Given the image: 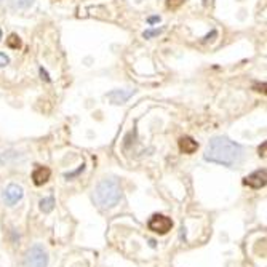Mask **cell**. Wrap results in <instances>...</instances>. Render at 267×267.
Wrapping results in <instances>:
<instances>
[{
  "instance_id": "1",
  "label": "cell",
  "mask_w": 267,
  "mask_h": 267,
  "mask_svg": "<svg viewBox=\"0 0 267 267\" xmlns=\"http://www.w3.org/2000/svg\"><path fill=\"white\" fill-rule=\"evenodd\" d=\"M242 152V146L235 141H230L226 136H216L208 142L205 151V160L224 166H232L240 162Z\"/></svg>"
},
{
  "instance_id": "2",
  "label": "cell",
  "mask_w": 267,
  "mask_h": 267,
  "mask_svg": "<svg viewBox=\"0 0 267 267\" xmlns=\"http://www.w3.org/2000/svg\"><path fill=\"white\" fill-rule=\"evenodd\" d=\"M120 198H122V187L118 181L112 180V177L103 180L93 191L95 203L103 210H110V208L117 206Z\"/></svg>"
},
{
  "instance_id": "3",
  "label": "cell",
  "mask_w": 267,
  "mask_h": 267,
  "mask_svg": "<svg viewBox=\"0 0 267 267\" xmlns=\"http://www.w3.org/2000/svg\"><path fill=\"white\" fill-rule=\"evenodd\" d=\"M26 267H47L48 265V253L42 245H34L27 250L24 258Z\"/></svg>"
},
{
  "instance_id": "4",
  "label": "cell",
  "mask_w": 267,
  "mask_h": 267,
  "mask_svg": "<svg viewBox=\"0 0 267 267\" xmlns=\"http://www.w3.org/2000/svg\"><path fill=\"white\" fill-rule=\"evenodd\" d=\"M147 226L152 232L155 233H168L173 227V221L168 218V216H165V215H152L149 222H147Z\"/></svg>"
},
{
  "instance_id": "5",
  "label": "cell",
  "mask_w": 267,
  "mask_h": 267,
  "mask_svg": "<svg viewBox=\"0 0 267 267\" xmlns=\"http://www.w3.org/2000/svg\"><path fill=\"white\" fill-rule=\"evenodd\" d=\"M24 192H23V187L18 186V184H10L5 187L4 191V202L10 206H13L15 203H18L21 198H23Z\"/></svg>"
},
{
  "instance_id": "6",
  "label": "cell",
  "mask_w": 267,
  "mask_h": 267,
  "mask_svg": "<svg viewBox=\"0 0 267 267\" xmlns=\"http://www.w3.org/2000/svg\"><path fill=\"white\" fill-rule=\"evenodd\" d=\"M265 180H267L265 170L262 168V170H258V171H254V173L248 174V176L243 180V183L247 184L248 187H251V189H261V187L265 186V183H267Z\"/></svg>"
},
{
  "instance_id": "7",
  "label": "cell",
  "mask_w": 267,
  "mask_h": 267,
  "mask_svg": "<svg viewBox=\"0 0 267 267\" xmlns=\"http://www.w3.org/2000/svg\"><path fill=\"white\" fill-rule=\"evenodd\" d=\"M51 176V171L47 166H37V168L32 171V181H34L36 186H43Z\"/></svg>"
},
{
  "instance_id": "8",
  "label": "cell",
  "mask_w": 267,
  "mask_h": 267,
  "mask_svg": "<svg viewBox=\"0 0 267 267\" xmlns=\"http://www.w3.org/2000/svg\"><path fill=\"white\" fill-rule=\"evenodd\" d=\"M135 95V90H130V92H124V90H114V92H110L107 95V98L112 101L114 104H124L128 101V98Z\"/></svg>"
},
{
  "instance_id": "9",
  "label": "cell",
  "mask_w": 267,
  "mask_h": 267,
  "mask_svg": "<svg viewBox=\"0 0 267 267\" xmlns=\"http://www.w3.org/2000/svg\"><path fill=\"white\" fill-rule=\"evenodd\" d=\"M180 149H181L184 154L191 155V154H194V152L198 149V142H197L194 138H191V136H183V138L180 139Z\"/></svg>"
},
{
  "instance_id": "10",
  "label": "cell",
  "mask_w": 267,
  "mask_h": 267,
  "mask_svg": "<svg viewBox=\"0 0 267 267\" xmlns=\"http://www.w3.org/2000/svg\"><path fill=\"white\" fill-rule=\"evenodd\" d=\"M2 4H5L10 8H27L34 4V0H0Z\"/></svg>"
},
{
  "instance_id": "11",
  "label": "cell",
  "mask_w": 267,
  "mask_h": 267,
  "mask_svg": "<svg viewBox=\"0 0 267 267\" xmlns=\"http://www.w3.org/2000/svg\"><path fill=\"white\" fill-rule=\"evenodd\" d=\"M54 208V198L53 197H47L40 200V210L43 213H50V211Z\"/></svg>"
},
{
  "instance_id": "12",
  "label": "cell",
  "mask_w": 267,
  "mask_h": 267,
  "mask_svg": "<svg viewBox=\"0 0 267 267\" xmlns=\"http://www.w3.org/2000/svg\"><path fill=\"white\" fill-rule=\"evenodd\" d=\"M7 45L10 48H13V50H18L21 47V40H19V37L16 34H12V36L7 39Z\"/></svg>"
},
{
  "instance_id": "13",
  "label": "cell",
  "mask_w": 267,
  "mask_h": 267,
  "mask_svg": "<svg viewBox=\"0 0 267 267\" xmlns=\"http://www.w3.org/2000/svg\"><path fill=\"white\" fill-rule=\"evenodd\" d=\"M162 32H163V29H147V31L142 32V37H144V39H152V37H155V36L162 34Z\"/></svg>"
},
{
  "instance_id": "14",
  "label": "cell",
  "mask_w": 267,
  "mask_h": 267,
  "mask_svg": "<svg viewBox=\"0 0 267 267\" xmlns=\"http://www.w3.org/2000/svg\"><path fill=\"white\" fill-rule=\"evenodd\" d=\"M8 63H10V58L7 56L5 53H0V68H5Z\"/></svg>"
},
{
  "instance_id": "15",
  "label": "cell",
  "mask_w": 267,
  "mask_h": 267,
  "mask_svg": "<svg viewBox=\"0 0 267 267\" xmlns=\"http://www.w3.org/2000/svg\"><path fill=\"white\" fill-rule=\"evenodd\" d=\"M149 24H154V23H159V21H160V16H151L149 19Z\"/></svg>"
},
{
  "instance_id": "16",
  "label": "cell",
  "mask_w": 267,
  "mask_h": 267,
  "mask_svg": "<svg viewBox=\"0 0 267 267\" xmlns=\"http://www.w3.org/2000/svg\"><path fill=\"white\" fill-rule=\"evenodd\" d=\"M40 74H42V79H45L47 82L50 80V77H48V74H47L45 71H43V69H40Z\"/></svg>"
},
{
  "instance_id": "17",
  "label": "cell",
  "mask_w": 267,
  "mask_h": 267,
  "mask_svg": "<svg viewBox=\"0 0 267 267\" xmlns=\"http://www.w3.org/2000/svg\"><path fill=\"white\" fill-rule=\"evenodd\" d=\"M0 39H2V31H0Z\"/></svg>"
}]
</instances>
